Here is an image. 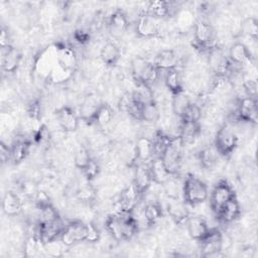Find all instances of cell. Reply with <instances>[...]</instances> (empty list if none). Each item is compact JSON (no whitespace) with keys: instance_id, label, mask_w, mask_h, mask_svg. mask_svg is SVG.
<instances>
[{"instance_id":"obj_1","label":"cell","mask_w":258,"mask_h":258,"mask_svg":"<svg viewBox=\"0 0 258 258\" xmlns=\"http://www.w3.org/2000/svg\"><path fill=\"white\" fill-rule=\"evenodd\" d=\"M181 195L186 206L196 207L208 200L209 188L205 181L194 174H187L181 185Z\"/></svg>"},{"instance_id":"obj_2","label":"cell","mask_w":258,"mask_h":258,"mask_svg":"<svg viewBox=\"0 0 258 258\" xmlns=\"http://www.w3.org/2000/svg\"><path fill=\"white\" fill-rule=\"evenodd\" d=\"M238 136L228 125H223L217 131L214 139V147L220 156H230L238 146Z\"/></svg>"},{"instance_id":"obj_3","label":"cell","mask_w":258,"mask_h":258,"mask_svg":"<svg viewBox=\"0 0 258 258\" xmlns=\"http://www.w3.org/2000/svg\"><path fill=\"white\" fill-rule=\"evenodd\" d=\"M234 197H236V192L229 181L225 178L219 179L210 194V207L215 216Z\"/></svg>"},{"instance_id":"obj_4","label":"cell","mask_w":258,"mask_h":258,"mask_svg":"<svg viewBox=\"0 0 258 258\" xmlns=\"http://www.w3.org/2000/svg\"><path fill=\"white\" fill-rule=\"evenodd\" d=\"M88 237V224L82 221H72L64 225L59 240L64 247H73L79 243L86 242Z\"/></svg>"},{"instance_id":"obj_5","label":"cell","mask_w":258,"mask_h":258,"mask_svg":"<svg viewBox=\"0 0 258 258\" xmlns=\"http://www.w3.org/2000/svg\"><path fill=\"white\" fill-rule=\"evenodd\" d=\"M201 246V255L203 257L224 256V235L217 228H210L208 234L199 241Z\"/></svg>"},{"instance_id":"obj_6","label":"cell","mask_w":258,"mask_h":258,"mask_svg":"<svg viewBox=\"0 0 258 258\" xmlns=\"http://www.w3.org/2000/svg\"><path fill=\"white\" fill-rule=\"evenodd\" d=\"M181 145L179 138H172L171 142L165 147L159 156L171 175H175L181 166Z\"/></svg>"},{"instance_id":"obj_7","label":"cell","mask_w":258,"mask_h":258,"mask_svg":"<svg viewBox=\"0 0 258 258\" xmlns=\"http://www.w3.org/2000/svg\"><path fill=\"white\" fill-rule=\"evenodd\" d=\"M63 227H64V225L62 224L60 219L53 221V222H39L38 221L36 228H35L34 238L41 245L45 246L59 238Z\"/></svg>"},{"instance_id":"obj_8","label":"cell","mask_w":258,"mask_h":258,"mask_svg":"<svg viewBox=\"0 0 258 258\" xmlns=\"http://www.w3.org/2000/svg\"><path fill=\"white\" fill-rule=\"evenodd\" d=\"M215 37L213 26L204 20L196 21L194 24V39L195 44L199 48H212V43Z\"/></svg>"},{"instance_id":"obj_9","label":"cell","mask_w":258,"mask_h":258,"mask_svg":"<svg viewBox=\"0 0 258 258\" xmlns=\"http://www.w3.org/2000/svg\"><path fill=\"white\" fill-rule=\"evenodd\" d=\"M57 123L61 130L67 133L76 132L80 125V117L70 106H62L55 111Z\"/></svg>"},{"instance_id":"obj_10","label":"cell","mask_w":258,"mask_h":258,"mask_svg":"<svg viewBox=\"0 0 258 258\" xmlns=\"http://www.w3.org/2000/svg\"><path fill=\"white\" fill-rule=\"evenodd\" d=\"M237 116L243 122L256 125L258 123L257 99L250 97L242 98L237 107Z\"/></svg>"},{"instance_id":"obj_11","label":"cell","mask_w":258,"mask_h":258,"mask_svg":"<svg viewBox=\"0 0 258 258\" xmlns=\"http://www.w3.org/2000/svg\"><path fill=\"white\" fill-rule=\"evenodd\" d=\"M159 33V29L154 19L145 13L140 14L135 22V34L139 38H153Z\"/></svg>"},{"instance_id":"obj_12","label":"cell","mask_w":258,"mask_h":258,"mask_svg":"<svg viewBox=\"0 0 258 258\" xmlns=\"http://www.w3.org/2000/svg\"><path fill=\"white\" fill-rule=\"evenodd\" d=\"M139 197L140 196L135 185L133 184V182H131L126 187H124L118 199L119 213H122V214L132 213L137 204V200Z\"/></svg>"},{"instance_id":"obj_13","label":"cell","mask_w":258,"mask_h":258,"mask_svg":"<svg viewBox=\"0 0 258 258\" xmlns=\"http://www.w3.org/2000/svg\"><path fill=\"white\" fill-rule=\"evenodd\" d=\"M129 21L127 15L120 9L115 10L108 19V29L112 36L119 38L127 31Z\"/></svg>"},{"instance_id":"obj_14","label":"cell","mask_w":258,"mask_h":258,"mask_svg":"<svg viewBox=\"0 0 258 258\" xmlns=\"http://www.w3.org/2000/svg\"><path fill=\"white\" fill-rule=\"evenodd\" d=\"M188 236L195 241H201L210 231L207 221L201 216H188L185 221Z\"/></svg>"},{"instance_id":"obj_15","label":"cell","mask_w":258,"mask_h":258,"mask_svg":"<svg viewBox=\"0 0 258 258\" xmlns=\"http://www.w3.org/2000/svg\"><path fill=\"white\" fill-rule=\"evenodd\" d=\"M132 182L135 185L139 196H142L147 192V190L150 188L151 184L153 183L151 174L148 168V164L139 163L136 165L134 170V178Z\"/></svg>"},{"instance_id":"obj_16","label":"cell","mask_w":258,"mask_h":258,"mask_svg":"<svg viewBox=\"0 0 258 258\" xmlns=\"http://www.w3.org/2000/svg\"><path fill=\"white\" fill-rule=\"evenodd\" d=\"M124 222H125V214H122V213L109 215L105 221L106 231L115 241H118V242L125 241Z\"/></svg>"},{"instance_id":"obj_17","label":"cell","mask_w":258,"mask_h":258,"mask_svg":"<svg viewBox=\"0 0 258 258\" xmlns=\"http://www.w3.org/2000/svg\"><path fill=\"white\" fill-rule=\"evenodd\" d=\"M2 49V59H1V68L2 71L8 74H13L19 68L22 54L19 49L10 45L6 48Z\"/></svg>"},{"instance_id":"obj_18","label":"cell","mask_w":258,"mask_h":258,"mask_svg":"<svg viewBox=\"0 0 258 258\" xmlns=\"http://www.w3.org/2000/svg\"><path fill=\"white\" fill-rule=\"evenodd\" d=\"M228 58L230 62L242 66L251 62L253 60V54L244 42L237 41L230 46Z\"/></svg>"},{"instance_id":"obj_19","label":"cell","mask_w":258,"mask_h":258,"mask_svg":"<svg viewBox=\"0 0 258 258\" xmlns=\"http://www.w3.org/2000/svg\"><path fill=\"white\" fill-rule=\"evenodd\" d=\"M134 151H135L136 161L138 160L140 163L148 162L153 157H155L152 139L145 136L139 137L136 140L134 144Z\"/></svg>"},{"instance_id":"obj_20","label":"cell","mask_w":258,"mask_h":258,"mask_svg":"<svg viewBox=\"0 0 258 258\" xmlns=\"http://www.w3.org/2000/svg\"><path fill=\"white\" fill-rule=\"evenodd\" d=\"M152 63L161 72V71H168L170 69L177 68L178 63V56L173 49L164 48L159 50L152 61Z\"/></svg>"},{"instance_id":"obj_21","label":"cell","mask_w":258,"mask_h":258,"mask_svg":"<svg viewBox=\"0 0 258 258\" xmlns=\"http://www.w3.org/2000/svg\"><path fill=\"white\" fill-rule=\"evenodd\" d=\"M148 168L151 174V178L153 183L164 185L170 178L171 174L168 172L166 167L164 166L161 158L159 156L153 157L148 164Z\"/></svg>"},{"instance_id":"obj_22","label":"cell","mask_w":258,"mask_h":258,"mask_svg":"<svg viewBox=\"0 0 258 258\" xmlns=\"http://www.w3.org/2000/svg\"><path fill=\"white\" fill-rule=\"evenodd\" d=\"M241 215V207L237 197L231 199L226 205L222 207L219 213L216 215L219 221L229 224L236 221Z\"/></svg>"},{"instance_id":"obj_23","label":"cell","mask_w":258,"mask_h":258,"mask_svg":"<svg viewBox=\"0 0 258 258\" xmlns=\"http://www.w3.org/2000/svg\"><path fill=\"white\" fill-rule=\"evenodd\" d=\"M56 46V61L61 67L75 71L77 63H78V57L76 54V51L67 44H57Z\"/></svg>"},{"instance_id":"obj_24","label":"cell","mask_w":258,"mask_h":258,"mask_svg":"<svg viewBox=\"0 0 258 258\" xmlns=\"http://www.w3.org/2000/svg\"><path fill=\"white\" fill-rule=\"evenodd\" d=\"M169 217L176 224H185L189 214L184 202H180L178 199H169L166 207Z\"/></svg>"},{"instance_id":"obj_25","label":"cell","mask_w":258,"mask_h":258,"mask_svg":"<svg viewBox=\"0 0 258 258\" xmlns=\"http://www.w3.org/2000/svg\"><path fill=\"white\" fill-rule=\"evenodd\" d=\"M201 133L200 122L182 121L179 127V140L183 144H191L199 137Z\"/></svg>"},{"instance_id":"obj_26","label":"cell","mask_w":258,"mask_h":258,"mask_svg":"<svg viewBox=\"0 0 258 258\" xmlns=\"http://www.w3.org/2000/svg\"><path fill=\"white\" fill-rule=\"evenodd\" d=\"M2 211L8 217L18 216L22 211V202L13 191L8 190L2 199Z\"/></svg>"},{"instance_id":"obj_27","label":"cell","mask_w":258,"mask_h":258,"mask_svg":"<svg viewBox=\"0 0 258 258\" xmlns=\"http://www.w3.org/2000/svg\"><path fill=\"white\" fill-rule=\"evenodd\" d=\"M121 56V51L119 46L113 42L108 41L106 42L101 50H100V58L107 67H114L117 64Z\"/></svg>"},{"instance_id":"obj_28","label":"cell","mask_w":258,"mask_h":258,"mask_svg":"<svg viewBox=\"0 0 258 258\" xmlns=\"http://www.w3.org/2000/svg\"><path fill=\"white\" fill-rule=\"evenodd\" d=\"M113 118H114L113 108L108 103L102 102L98 106L93 116L92 124H95L99 127H106L113 121Z\"/></svg>"},{"instance_id":"obj_29","label":"cell","mask_w":258,"mask_h":258,"mask_svg":"<svg viewBox=\"0 0 258 258\" xmlns=\"http://www.w3.org/2000/svg\"><path fill=\"white\" fill-rule=\"evenodd\" d=\"M164 84L172 96L183 92L182 79L177 68L165 71Z\"/></svg>"},{"instance_id":"obj_30","label":"cell","mask_w":258,"mask_h":258,"mask_svg":"<svg viewBox=\"0 0 258 258\" xmlns=\"http://www.w3.org/2000/svg\"><path fill=\"white\" fill-rule=\"evenodd\" d=\"M170 4L167 1L152 0L148 2L146 11L144 13L153 19L165 18L170 15Z\"/></svg>"},{"instance_id":"obj_31","label":"cell","mask_w":258,"mask_h":258,"mask_svg":"<svg viewBox=\"0 0 258 258\" xmlns=\"http://www.w3.org/2000/svg\"><path fill=\"white\" fill-rule=\"evenodd\" d=\"M219 153L214 147V145H209L201 149L198 153V158L202 167L206 169H211L214 167L219 159Z\"/></svg>"},{"instance_id":"obj_32","label":"cell","mask_w":258,"mask_h":258,"mask_svg":"<svg viewBox=\"0 0 258 258\" xmlns=\"http://www.w3.org/2000/svg\"><path fill=\"white\" fill-rule=\"evenodd\" d=\"M37 210L39 222H53L60 219L55 208L47 200L38 201Z\"/></svg>"},{"instance_id":"obj_33","label":"cell","mask_w":258,"mask_h":258,"mask_svg":"<svg viewBox=\"0 0 258 258\" xmlns=\"http://www.w3.org/2000/svg\"><path fill=\"white\" fill-rule=\"evenodd\" d=\"M30 150V142L27 140L16 141L10 148V160L14 164L22 162L28 155Z\"/></svg>"},{"instance_id":"obj_34","label":"cell","mask_w":258,"mask_h":258,"mask_svg":"<svg viewBox=\"0 0 258 258\" xmlns=\"http://www.w3.org/2000/svg\"><path fill=\"white\" fill-rule=\"evenodd\" d=\"M163 210L159 203L151 202L147 204L143 210L144 222L148 227H151L157 223V221L162 217Z\"/></svg>"},{"instance_id":"obj_35","label":"cell","mask_w":258,"mask_h":258,"mask_svg":"<svg viewBox=\"0 0 258 258\" xmlns=\"http://www.w3.org/2000/svg\"><path fill=\"white\" fill-rule=\"evenodd\" d=\"M150 61L147 60L145 57L137 55L132 58L131 63H130V71H131V76L133 80L136 83H141L143 75L148 68Z\"/></svg>"},{"instance_id":"obj_36","label":"cell","mask_w":258,"mask_h":258,"mask_svg":"<svg viewBox=\"0 0 258 258\" xmlns=\"http://www.w3.org/2000/svg\"><path fill=\"white\" fill-rule=\"evenodd\" d=\"M74 72L75 71L66 69L56 62L46 77V80L51 84H62L72 78Z\"/></svg>"},{"instance_id":"obj_37","label":"cell","mask_w":258,"mask_h":258,"mask_svg":"<svg viewBox=\"0 0 258 258\" xmlns=\"http://www.w3.org/2000/svg\"><path fill=\"white\" fill-rule=\"evenodd\" d=\"M240 31L245 36L257 40L258 38V20L254 16H248L241 21Z\"/></svg>"},{"instance_id":"obj_38","label":"cell","mask_w":258,"mask_h":258,"mask_svg":"<svg viewBox=\"0 0 258 258\" xmlns=\"http://www.w3.org/2000/svg\"><path fill=\"white\" fill-rule=\"evenodd\" d=\"M159 109L155 101L147 103L141 108V121L153 124L159 119Z\"/></svg>"},{"instance_id":"obj_39","label":"cell","mask_w":258,"mask_h":258,"mask_svg":"<svg viewBox=\"0 0 258 258\" xmlns=\"http://www.w3.org/2000/svg\"><path fill=\"white\" fill-rule=\"evenodd\" d=\"M191 101L184 94V92L179 93L177 95H173L172 100H171V108H172V112L174 113V115H176L180 119L184 110L186 109V107L188 106V104Z\"/></svg>"},{"instance_id":"obj_40","label":"cell","mask_w":258,"mask_h":258,"mask_svg":"<svg viewBox=\"0 0 258 258\" xmlns=\"http://www.w3.org/2000/svg\"><path fill=\"white\" fill-rule=\"evenodd\" d=\"M92 159H93V157L91 156L90 151L85 146H80L75 151V154H74V164L81 171L90 163V161Z\"/></svg>"},{"instance_id":"obj_41","label":"cell","mask_w":258,"mask_h":258,"mask_svg":"<svg viewBox=\"0 0 258 258\" xmlns=\"http://www.w3.org/2000/svg\"><path fill=\"white\" fill-rule=\"evenodd\" d=\"M202 118V109L192 101L188 104L186 109L184 110L182 116L180 117V120L182 121H191V122H200Z\"/></svg>"},{"instance_id":"obj_42","label":"cell","mask_w":258,"mask_h":258,"mask_svg":"<svg viewBox=\"0 0 258 258\" xmlns=\"http://www.w3.org/2000/svg\"><path fill=\"white\" fill-rule=\"evenodd\" d=\"M76 196L79 201H81L83 203H90L96 197V189L93 187V185H91L88 182L78 189Z\"/></svg>"},{"instance_id":"obj_43","label":"cell","mask_w":258,"mask_h":258,"mask_svg":"<svg viewBox=\"0 0 258 258\" xmlns=\"http://www.w3.org/2000/svg\"><path fill=\"white\" fill-rule=\"evenodd\" d=\"M84 176L86 177V179L90 182L92 180H94L100 173V165L99 163L93 158L90 163L82 170Z\"/></svg>"},{"instance_id":"obj_44","label":"cell","mask_w":258,"mask_h":258,"mask_svg":"<svg viewBox=\"0 0 258 258\" xmlns=\"http://www.w3.org/2000/svg\"><path fill=\"white\" fill-rule=\"evenodd\" d=\"M164 186H165V192H166L168 199H178L179 190H178V186L174 180H172L170 178L164 184Z\"/></svg>"},{"instance_id":"obj_45","label":"cell","mask_w":258,"mask_h":258,"mask_svg":"<svg viewBox=\"0 0 258 258\" xmlns=\"http://www.w3.org/2000/svg\"><path fill=\"white\" fill-rule=\"evenodd\" d=\"M100 237H101V233H100L99 229L97 228V226H95L92 223H89L88 224V237H87L86 242H90V243L98 242L100 240Z\"/></svg>"},{"instance_id":"obj_46","label":"cell","mask_w":258,"mask_h":258,"mask_svg":"<svg viewBox=\"0 0 258 258\" xmlns=\"http://www.w3.org/2000/svg\"><path fill=\"white\" fill-rule=\"evenodd\" d=\"M244 89L247 93V97L257 99V83L254 80H247L244 83Z\"/></svg>"},{"instance_id":"obj_47","label":"cell","mask_w":258,"mask_h":258,"mask_svg":"<svg viewBox=\"0 0 258 258\" xmlns=\"http://www.w3.org/2000/svg\"><path fill=\"white\" fill-rule=\"evenodd\" d=\"M0 44H1V48H6L8 46H10V35H9V31L8 28L5 26H2L1 28V32H0Z\"/></svg>"},{"instance_id":"obj_48","label":"cell","mask_w":258,"mask_h":258,"mask_svg":"<svg viewBox=\"0 0 258 258\" xmlns=\"http://www.w3.org/2000/svg\"><path fill=\"white\" fill-rule=\"evenodd\" d=\"M74 37H75V39H76L79 43H85V42H88V41H89L90 35H89L87 32H85V31L79 30V31H76Z\"/></svg>"}]
</instances>
